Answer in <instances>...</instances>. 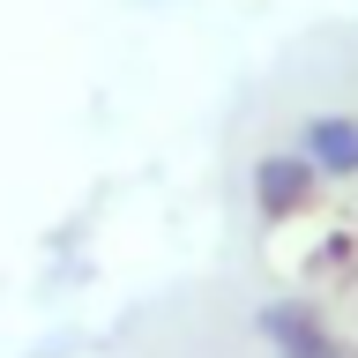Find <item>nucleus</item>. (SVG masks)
I'll use <instances>...</instances> for the list:
<instances>
[{
	"label": "nucleus",
	"instance_id": "1",
	"mask_svg": "<svg viewBox=\"0 0 358 358\" xmlns=\"http://www.w3.org/2000/svg\"><path fill=\"white\" fill-rule=\"evenodd\" d=\"M313 194H321V172L306 164V150H268L262 164H254V209H262L268 224L299 217Z\"/></svg>",
	"mask_w": 358,
	"mask_h": 358
},
{
	"label": "nucleus",
	"instance_id": "2",
	"mask_svg": "<svg viewBox=\"0 0 358 358\" xmlns=\"http://www.w3.org/2000/svg\"><path fill=\"white\" fill-rule=\"evenodd\" d=\"M306 164L321 179H351L358 172V120L351 112H321V120H306Z\"/></svg>",
	"mask_w": 358,
	"mask_h": 358
},
{
	"label": "nucleus",
	"instance_id": "3",
	"mask_svg": "<svg viewBox=\"0 0 358 358\" xmlns=\"http://www.w3.org/2000/svg\"><path fill=\"white\" fill-rule=\"evenodd\" d=\"M262 336H268V343H276L284 358H343V351L329 343V329H321L306 306H291V299L262 306Z\"/></svg>",
	"mask_w": 358,
	"mask_h": 358
}]
</instances>
